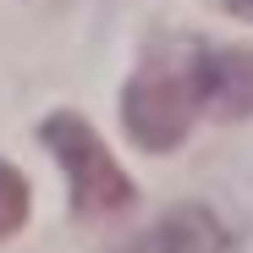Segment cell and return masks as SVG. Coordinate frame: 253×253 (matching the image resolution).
I'll return each instance as SVG.
<instances>
[{"label":"cell","mask_w":253,"mask_h":253,"mask_svg":"<svg viewBox=\"0 0 253 253\" xmlns=\"http://www.w3.org/2000/svg\"><path fill=\"white\" fill-rule=\"evenodd\" d=\"M231 248H237V231L209 204H171L165 215H154L138 237L116 242L110 253H231Z\"/></svg>","instance_id":"3"},{"label":"cell","mask_w":253,"mask_h":253,"mask_svg":"<svg viewBox=\"0 0 253 253\" xmlns=\"http://www.w3.org/2000/svg\"><path fill=\"white\" fill-rule=\"evenodd\" d=\"M39 143H44L50 160L61 165L77 220H121V215L138 209L132 176L121 171V160L105 149V138L77 110H50L44 121H39Z\"/></svg>","instance_id":"2"},{"label":"cell","mask_w":253,"mask_h":253,"mask_svg":"<svg viewBox=\"0 0 253 253\" xmlns=\"http://www.w3.org/2000/svg\"><path fill=\"white\" fill-rule=\"evenodd\" d=\"M204 116V39H154L121 88V126L149 154H171Z\"/></svg>","instance_id":"1"},{"label":"cell","mask_w":253,"mask_h":253,"mask_svg":"<svg viewBox=\"0 0 253 253\" xmlns=\"http://www.w3.org/2000/svg\"><path fill=\"white\" fill-rule=\"evenodd\" d=\"M28 215H33V187L11 160H0V242L17 237L28 226Z\"/></svg>","instance_id":"5"},{"label":"cell","mask_w":253,"mask_h":253,"mask_svg":"<svg viewBox=\"0 0 253 253\" xmlns=\"http://www.w3.org/2000/svg\"><path fill=\"white\" fill-rule=\"evenodd\" d=\"M204 110L220 121L253 116V50L248 44H209L204 39Z\"/></svg>","instance_id":"4"},{"label":"cell","mask_w":253,"mask_h":253,"mask_svg":"<svg viewBox=\"0 0 253 253\" xmlns=\"http://www.w3.org/2000/svg\"><path fill=\"white\" fill-rule=\"evenodd\" d=\"M220 6H226L231 17H242V22H253V0H220Z\"/></svg>","instance_id":"6"}]
</instances>
